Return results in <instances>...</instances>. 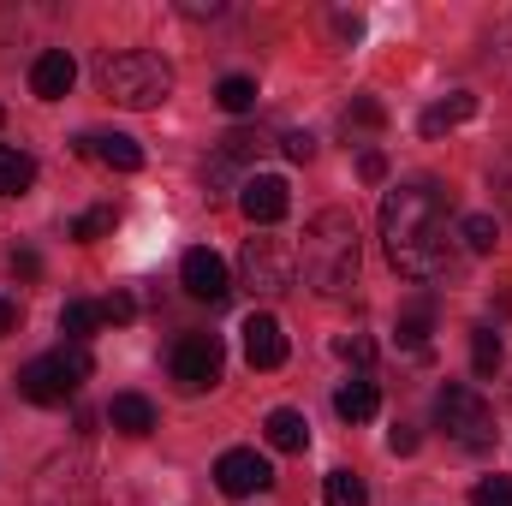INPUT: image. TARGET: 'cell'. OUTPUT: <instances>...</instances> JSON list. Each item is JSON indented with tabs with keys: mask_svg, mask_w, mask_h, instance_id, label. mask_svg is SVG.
I'll list each match as a JSON object with an SVG mask.
<instances>
[{
	"mask_svg": "<svg viewBox=\"0 0 512 506\" xmlns=\"http://www.w3.org/2000/svg\"><path fill=\"white\" fill-rule=\"evenodd\" d=\"M382 245L387 262L405 274V280H441L453 274V197L429 179H411V185H393L382 203Z\"/></svg>",
	"mask_w": 512,
	"mask_h": 506,
	"instance_id": "obj_1",
	"label": "cell"
},
{
	"mask_svg": "<svg viewBox=\"0 0 512 506\" xmlns=\"http://www.w3.org/2000/svg\"><path fill=\"white\" fill-rule=\"evenodd\" d=\"M298 268H304V286L316 298H346L358 286V221L346 209H322L304 227Z\"/></svg>",
	"mask_w": 512,
	"mask_h": 506,
	"instance_id": "obj_2",
	"label": "cell"
},
{
	"mask_svg": "<svg viewBox=\"0 0 512 506\" xmlns=\"http://www.w3.org/2000/svg\"><path fill=\"white\" fill-rule=\"evenodd\" d=\"M102 90L120 102V108H161L173 96V66L149 48H126V54H108L102 60Z\"/></svg>",
	"mask_w": 512,
	"mask_h": 506,
	"instance_id": "obj_3",
	"label": "cell"
},
{
	"mask_svg": "<svg viewBox=\"0 0 512 506\" xmlns=\"http://www.w3.org/2000/svg\"><path fill=\"white\" fill-rule=\"evenodd\" d=\"M84 381H90V352L72 346V352L30 358V364L18 370V393H24L30 405H66V399H78Z\"/></svg>",
	"mask_w": 512,
	"mask_h": 506,
	"instance_id": "obj_4",
	"label": "cell"
},
{
	"mask_svg": "<svg viewBox=\"0 0 512 506\" xmlns=\"http://www.w3.org/2000/svg\"><path fill=\"white\" fill-rule=\"evenodd\" d=\"M435 417H441V429H447L459 447H471V453L495 447V411H489V399H483L477 387L447 381V387L435 393Z\"/></svg>",
	"mask_w": 512,
	"mask_h": 506,
	"instance_id": "obj_5",
	"label": "cell"
},
{
	"mask_svg": "<svg viewBox=\"0 0 512 506\" xmlns=\"http://www.w3.org/2000/svg\"><path fill=\"white\" fill-rule=\"evenodd\" d=\"M239 274H245L251 292H268V298H274V292H292V280H298V245H292V239H274V233L245 239Z\"/></svg>",
	"mask_w": 512,
	"mask_h": 506,
	"instance_id": "obj_6",
	"label": "cell"
},
{
	"mask_svg": "<svg viewBox=\"0 0 512 506\" xmlns=\"http://www.w3.org/2000/svg\"><path fill=\"white\" fill-rule=\"evenodd\" d=\"M221 370H227V346H221V334H185V340L173 346V381H179L185 393L215 387Z\"/></svg>",
	"mask_w": 512,
	"mask_h": 506,
	"instance_id": "obj_7",
	"label": "cell"
},
{
	"mask_svg": "<svg viewBox=\"0 0 512 506\" xmlns=\"http://www.w3.org/2000/svg\"><path fill=\"white\" fill-rule=\"evenodd\" d=\"M239 209H245L251 227H274V221H286V209H292V185H286L280 173H245Z\"/></svg>",
	"mask_w": 512,
	"mask_h": 506,
	"instance_id": "obj_8",
	"label": "cell"
},
{
	"mask_svg": "<svg viewBox=\"0 0 512 506\" xmlns=\"http://www.w3.org/2000/svg\"><path fill=\"white\" fill-rule=\"evenodd\" d=\"M215 483H221V495L245 501V495H262V489L274 483V471H268V459H262L256 447H233V453H221Z\"/></svg>",
	"mask_w": 512,
	"mask_h": 506,
	"instance_id": "obj_9",
	"label": "cell"
},
{
	"mask_svg": "<svg viewBox=\"0 0 512 506\" xmlns=\"http://www.w3.org/2000/svg\"><path fill=\"white\" fill-rule=\"evenodd\" d=\"M179 280H185V292L191 298H203V304H227L233 298V274H227V262L215 251H185V262H179Z\"/></svg>",
	"mask_w": 512,
	"mask_h": 506,
	"instance_id": "obj_10",
	"label": "cell"
},
{
	"mask_svg": "<svg viewBox=\"0 0 512 506\" xmlns=\"http://www.w3.org/2000/svg\"><path fill=\"white\" fill-rule=\"evenodd\" d=\"M72 84H78V66H72V54H66V48L36 54V66H30V90H36L42 102H66V96H72Z\"/></svg>",
	"mask_w": 512,
	"mask_h": 506,
	"instance_id": "obj_11",
	"label": "cell"
},
{
	"mask_svg": "<svg viewBox=\"0 0 512 506\" xmlns=\"http://www.w3.org/2000/svg\"><path fill=\"white\" fill-rule=\"evenodd\" d=\"M245 358H251V370H280L286 364V328L274 316H251L245 322Z\"/></svg>",
	"mask_w": 512,
	"mask_h": 506,
	"instance_id": "obj_12",
	"label": "cell"
},
{
	"mask_svg": "<svg viewBox=\"0 0 512 506\" xmlns=\"http://www.w3.org/2000/svg\"><path fill=\"white\" fill-rule=\"evenodd\" d=\"M78 149L96 155V161H108L114 173H137L143 167V149H137V137H126V131H90V137H78Z\"/></svg>",
	"mask_w": 512,
	"mask_h": 506,
	"instance_id": "obj_13",
	"label": "cell"
},
{
	"mask_svg": "<svg viewBox=\"0 0 512 506\" xmlns=\"http://www.w3.org/2000/svg\"><path fill=\"white\" fill-rule=\"evenodd\" d=\"M334 411H340L346 423H370V417L382 411V393H376V381H370V376H352L340 393H334Z\"/></svg>",
	"mask_w": 512,
	"mask_h": 506,
	"instance_id": "obj_14",
	"label": "cell"
},
{
	"mask_svg": "<svg viewBox=\"0 0 512 506\" xmlns=\"http://www.w3.org/2000/svg\"><path fill=\"white\" fill-rule=\"evenodd\" d=\"M262 435H268V447H274V453H304V447H310V423H304L298 411H286V405H280V411H268Z\"/></svg>",
	"mask_w": 512,
	"mask_h": 506,
	"instance_id": "obj_15",
	"label": "cell"
},
{
	"mask_svg": "<svg viewBox=\"0 0 512 506\" xmlns=\"http://www.w3.org/2000/svg\"><path fill=\"white\" fill-rule=\"evenodd\" d=\"M108 423H114L120 435H149V429H155V405H149L143 393H114Z\"/></svg>",
	"mask_w": 512,
	"mask_h": 506,
	"instance_id": "obj_16",
	"label": "cell"
},
{
	"mask_svg": "<svg viewBox=\"0 0 512 506\" xmlns=\"http://www.w3.org/2000/svg\"><path fill=\"white\" fill-rule=\"evenodd\" d=\"M471 114H477V96H465V90H459V96H447V102H435V108H429V114L417 120V131H423V137H441V131L465 126Z\"/></svg>",
	"mask_w": 512,
	"mask_h": 506,
	"instance_id": "obj_17",
	"label": "cell"
},
{
	"mask_svg": "<svg viewBox=\"0 0 512 506\" xmlns=\"http://www.w3.org/2000/svg\"><path fill=\"white\" fill-rule=\"evenodd\" d=\"M36 185V161L18 143H0V197H24Z\"/></svg>",
	"mask_w": 512,
	"mask_h": 506,
	"instance_id": "obj_18",
	"label": "cell"
},
{
	"mask_svg": "<svg viewBox=\"0 0 512 506\" xmlns=\"http://www.w3.org/2000/svg\"><path fill=\"white\" fill-rule=\"evenodd\" d=\"M96 328H102V304H90V298H72V304L60 310V334H66L72 346H84Z\"/></svg>",
	"mask_w": 512,
	"mask_h": 506,
	"instance_id": "obj_19",
	"label": "cell"
},
{
	"mask_svg": "<svg viewBox=\"0 0 512 506\" xmlns=\"http://www.w3.org/2000/svg\"><path fill=\"white\" fill-rule=\"evenodd\" d=\"M459 239H465L471 256H489L501 245V221H495V215H465V221H459Z\"/></svg>",
	"mask_w": 512,
	"mask_h": 506,
	"instance_id": "obj_20",
	"label": "cell"
},
{
	"mask_svg": "<svg viewBox=\"0 0 512 506\" xmlns=\"http://www.w3.org/2000/svg\"><path fill=\"white\" fill-rule=\"evenodd\" d=\"M322 495H328V506H370V489H364L358 471H328Z\"/></svg>",
	"mask_w": 512,
	"mask_h": 506,
	"instance_id": "obj_21",
	"label": "cell"
},
{
	"mask_svg": "<svg viewBox=\"0 0 512 506\" xmlns=\"http://www.w3.org/2000/svg\"><path fill=\"white\" fill-rule=\"evenodd\" d=\"M262 149H268V137H256V131H227L215 155H227L233 167H251V161H262Z\"/></svg>",
	"mask_w": 512,
	"mask_h": 506,
	"instance_id": "obj_22",
	"label": "cell"
},
{
	"mask_svg": "<svg viewBox=\"0 0 512 506\" xmlns=\"http://www.w3.org/2000/svg\"><path fill=\"white\" fill-rule=\"evenodd\" d=\"M471 370L477 376H495L501 370V334L495 328H471Z\"/></svg>",
	"mask_w": 512,
	"mask_h": 506,
	"instance_id": "obj_23",
	"label": "cell"
},
{
	"mask_svg": "<svg viewBox=\"0 0 512 506\" xmlns=\"http://www.w3.org/2000/svg\"><path fill=\"white\" fill-rule=\"evenodd\" d=\"M215 102H221L227 114H251V108H256V84L233 72V78H221V84H215Z\"/></svg>",
	"mask_w": 512,
	"mask_h": 506,
	"instance_id": "obj_24",
	"label": "cell"
},
{
	"mask_svg": "<svg viewBox=\"0 0 512 506\" xmlns=\"http://www.w3.org/2000/svg\"><path fill=\"white\" fill-rule=\"evenodd\" d=\"M102 233H114V209H90V215L72 221V239H78V245H96Z\"/></svg>",
	"mask_w": 512,
	"mask_h": 506,
	"instance_id": "obj_25",
	"label": "cell"
},
{
	"mask_svg": "<svg viewBox=\"0 0 512 506\" xmlns=\"http://www.w3.org/2000/svg\"><path fill=\"white\" fill-rule=\"evenodd\" d=\"M471 506H512V477H483L471 489Z\"/></svg>",
	"mask_w": 512,
	"mask_h": 506,
	"instance_id": "obj_26",
	"label": "cell"
},
{
	"mask_svg": "<svg viewBox=\"0 0 512 506\" xmlns=\"http://www.w3.org/2000/svg\"><path fill=\"white\" fill-rule=\"evenodd\" d=\"M399 340H405V346H423V340H429V310H423V304H417L411 316H399Z\"/></svg>",
	"mask_w": 512,
	"mask_h": 506,
	"instance_id": "obj_27",
	"label": "cell"
},
{
	"mask_svg": "<svg viewBox=\"0 0 512 506\" xmlns=\"http://www.w3.org/2000/svg\"><path fill=\"white\" fill-rule=\"evenodd\" d=\"M334 352H340L346 364H370V358H376V346H370L364 334H346V340H334Z\"/></svg>",
	"mask_w": 512,
	"mask_h": 506,
	"instance_id": "obj_28",
	"label": "cell"
},
{
	"mask_svg": "<svg viewBox=\"0 0 512 506\" xmlns=\"http://www.w3.org/2000/svg\"><path fill=\"white\" fill-rule=\"evenodd\" d=\"M352 120H358V126H382L387 114H382V102H370V96H358V102H352V114H346V126H352Z\"/></svg>",
	"mask_w": 512,
	"mask_h": 506,
	"instance_id": "obj_29",
	"label": "cell"
},
{
	"mask_svg": "<svg viewBox=\"0 0 512 506\" xmlns=\"http://www.w3.org/2000/svg\"><path fill=\"white\" fill-rule=\"evenodd\" d=\"M358 173H364V185H382V179H387V155H382V149H364Z\"/></svg>",
	"mask_w": 512,
	"mask_h": 506,
	"instance_id": "obj_30",
	"label": "cell"
},
{
	"mask_svg": "<svg viewBox=\"0 0 512 506\" xmlns=\"http://www.w3.org/2000/svg\"><path fill=\"white\" fill-rule=\"evenodd\" d=\"M131 316H137V304H131L126 292H114V298L102 304V322H131Z\"/></svg>",
	"mask_w": 512,
	"mask_h": 506,
	"instance_id": "obj_31",
	"label": "cell"
},
{
	"mask_svg": "<svg viewBox=\"0 0 512 506\" xmlns=\"http://www.w3.org/2000/svg\"><path fill=\"white\" fill-rule=\"evenodd\" d=\"M286 155H292V161H310V155H316V137H310V131H286Z\"/></svg>",
	"mask_w": 512,
	"mask_h": 506,
	"instance_id": "obj_32",
	"label": "cell"
},
{
	"mask_svg": "<svg viewBox=\"0 0 512 506\" xmlns=\"http://www.w3.org/2000/svg\"><path fill=\"white\" fill-rule=\"evenodd\" d=\"M12 274H18V280H36V274H42V256L36 251H12Z\"/></svg>",
	"mask_w": 512,
	"mask_h": 506,
	"instance_id": "obj_33",
	"label": "cell"
},
{
	"mask_svg": "<svg viewBox=\"0 0 512 506\" xmlns=\"http://www.w3.org/2000/svg\"><path fill=\"white\" fill-rule=\"evenodd\" d=\"M387 447H393L399 459H405V453H417V429H393V435H387Z\"/></svg>",
	"mask_w": 512,
	"mask_h": 506,
	"instance_id": "obj_34",
	"label": "cell"
},
{
	"mask_svg": "<svg viewBox=\"0 0 512 506\" xmlns=\"http://www.w3.org/2000/svg\"><path fill=\"white\" fill-rule=\"evenodd\" d=\"M12 328H18V304H12V298H0V340H6Z\"/></svg>",
	"mask_w": 512,
	"mask_h": 506,
	"instance_id": "obj_35",
	"label": "cell"
},
{
	"mask_svg": "<svg viewBox=\"0 0 512 506\" xmlns=\"http://www.w3.org/2000/svg\"><path fill=\"white\" fill-rule=\"evenodd\" d=\"M0 126H6V108H0Z\"/></svg>",
	"mask_w": 512,
	"mask_h": 506,
	"instance_id": "obj_36",
	"label": "cell"
}]
</instances>
